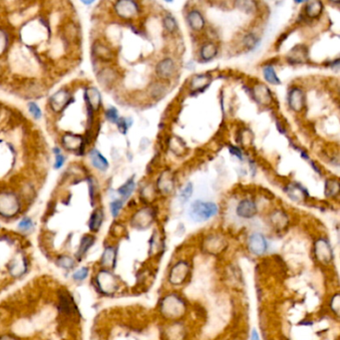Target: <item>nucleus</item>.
Wrapping results in <instances>:
<instances>
[{"instance_id":"obj_13","label":"nucleus","mask_w":340,"mask_h":340,"mask_svg":"<svg viewBox=\"0 0 340 340\" xmlns=\"http://www.w3.org/2000/svg\"><path fill=\"white\" fill-rule=\"evenodd\" d=\"M70 95L66 90H60L50 99V106L55 112L62 111L69 103Z\"/></svg>"},{"instance_id":"obj_1","label":"nucleus","mask_w":340,"mask_h":340,"mask_svg":"<svg viewBox=\"0 0 340 340\" xmlns=\"http://www.w3.org/2000/svg\"><path fill=\"white\" fill-rule=\"evenodd\" d=\"M219 212V207L213 202H204L201 200L195 201L190 209L189 216L194 222L202 223L209 221L211 218L215 217Z\"/></svg>"},{"instance_id":"obj_44","label":"nucleus","mask_w":340,"mask_h":340,"mask_svg":"<svg viewBox=\"0 0 340 340\" xmlns=\"http://www.w3.org/2000/svg\"><path fill=\"white\" fill-rule=\"evenodd\" d=\"M252 340H260L259 336H258V333H257V331L255 329H254L253 332H252Z\"/></svg>"},{"instance_id":"obj_42","label":"nucleus","mask_w":340,"mask_h":340,"mask_svg":"<svg viewBox=\"0 0 340 340\" xmlns=\"http://www.w3.org/2000/svg\"><path fill=\"white\" fill-rule=\"evenodd\" d=\"M114 257H115V254H114V251L113 249H107L104 253V256H103V259L106 263L108 262H112L114 260Z\"/></svg>"},{"instance_id":"obj_16","label":"nucleus","mask_w":340,"mask_h":340,"mask_svg":"<svg viewBox=\"0 0 340 340\" xmlns=\"http://www.w3.org/2000/svg\"><path fill=\"white\" fill-rule=\"evenodd\" d=\"M218 52H219V48L216 45V43L212 41H208L202 45L200 49V57L203 61L209 62L216 58V56L218 55Z\"/></svg>"},{"instance_id":"obj_30","label":"nucleus","mask_w":340,"mask_h":340,"mask_svg":"<svg viewBox=\"0 0 340 340\" xmlns=\"http://www.w3.org/2000/svg\"><path fill=\"white\" fill-rule=\"evenodd\" d=\"M193 191H194L193 184L192 183H188L184 187V189L181 191V194H180V201H181V203L186 204L189 201V199L192 197Z\"/></svg>"},{"instance_id":"obj_39","label":"nucleus","mask_w":340,"mask_h":340,"mask_svg":"<svg viewBox=\"0 0 340 340\" xmlns=\"http://www.w3.org/2000/svg\"><path fill=\"white\" fill-rule=\"evenodd\" d=\"M117 125H118V128H119L120 132H121V133H123V134H126L131 124H129V123H128L127 119H124V118H119V120H118V122H117Z\"/></svg>"},{"instance_id":"obj_20","label":"nucleus","mask_w":340,"mask_h":340,"mask_svg":"<svg viewBox=\"0 0 340 340\" xmlns=\"http://www.w3.org/2000/svg\"><path fill=\"white\" fill-rule=\"evenodd\" d=\"M63 146L67 150H81V145H82V137L80 136H75V135H64L62 139Z\"/></svg>"},{"instance_id":"obj_29","label":"nucleus","mask_w":340,"mask_h":340,"mask_svg":"<svg viewBox=\"0 0 340 340\" xmlns=\"http://www.w3.org/2000/svg\"><path fill=\"white\" fill-rule=\"evenodd\" d=\"M236 6L239 9H241L247 13H252L256 8V2H255V1H237Z\"/></svg>"},{"instance_id":"obj_14","label":"nucleus","mask_w":340,"mask_h":340,"mask_svg":"<svg viewBox=\"0 0 340 340\" xmlns=\"http://www.w3.org/2000/svg\"><path fill=\"white\" fill-rule=\"evenodd\" d=\"M188 271H189L188 264L186 262H179L172 269L171 274H170V280H171V282L174 284H180L187 277Z\"/></svg>"},{"instance_id":"obj_36","label":"nucleus","mask_w":340,"mask_h":340,"mask_svg":"<svg viewBox=\"0 0 340 340\" xmlns=\"http://www.w3.org/2000/svg\"><path fill=\"white\" fill-rule=\"evenodd\" d=\"M106 118L112 122V123H116L119 120V115H118V110L114 107H110L107 111H106Z\"/></svg>"},{"instance_id":"obj_21","label":"nucleus","mask_w":340,"mask_h":340,"mask_svg":"<svg viewBox=\"0 0 340 340\" xmlns=\"http://www.w3.org/2000/svg\"><path fill=\"white\" fill-rule=\"evenodd\" d=\"M86 99L88 100L89 107L93 110H97L101 105V95L96 88H90L87 90Z\"/></svg>"},{"instance_id":"obj_7","label":"nucleus","mask_w":340,"mask_h":340,"mask_svg":"<svg viewBox=\"0 0 340 340\" xmlns=\"http://www.w3.org/2000/svg\"><path fill=\"white\" fill-rule=\"evenodd\" d=\"M213 76L211 73L195 75L190 82V89L194 93H200L205 91L212 83Z\"/></svg>"},{"instance_id":"obj_32","label":"nucleus","mask_w":340,"mask_h":340,"mask_svg":"<svg viewBox=\"0 0 340 340\" xmlns=\"http://www.w3.org/2000/svg\"><path fill=\"white\" fill-rule=\"evenodd\" d=\"M271 221L275 226H284L287 223V218L285 216V214H283L280 211H276L273 213V215L271 216Z\"/></svg>"},{"instance_id":"obj_23","label":"nucleus","mask_w":340,"mask_h":340,"mask_svg":"<svg viewBox=\"0 0 340 340\" xmlns=\"http://www.w3.org/2000/svg\"><path fill=\"white\" fill-rule=\"evenodd\" d=\"M324 194L327 198H334L339 194V182L337 179H328L324 185Z\"/></svg>"},{"instance_id":"obj_25","label":"nucleus","mask_w":340,"mask_h":340,"mask_svg":"<svg viewBox=\"0 0 340 340\" xmlns=\"http://www.w3.org/2000/svg\"><path fill=\"white\" fill-rule=\"evenodd\" d=\"M94 51L96 53V57H98L104 61L110 60L112 58L111 50L101 43H98V44L96 43V45L94 46Z\"/></svg>"},{"instance_id":"obj_26","label":"nucleus","mask_w":340,"mask_h":340,"mask_svg":"<svg viewBox=\"0 0 340 340\" xmlns=\"http://www.w3.org/2000/svg\"><path fill=\"white\" fill-rule=\"evenodd\" d=\"M260 44V39L254 33H249L244 38V45L249 50H255Z\"/></svg>"},{"instance_id":"obj_11","label":"nucleus","mask_w":340,"mask_h":340,"mask_svg":"<svg viewBox=\"0 0 340 340\" xmlns=\"http://www.w3.org/2000/svg\"><path fill=\"white\" fill-rule=\"evenodd\" d=\"M315 255L318 258V260L322 262H329L332 259V250L330 248V245L325 240H319L315 244Z\"/></svg>"},{"instance_id":"obj_22","label":"nucleus","mask_w":340,"mask_h":340,"mask_svg":"<svg viewBox=\"0 0 340 340\" xmlns=\"http://www.w3.org/2000/svg\"><path fill=\"white\" fill-rule=\"evenodd\" d=\"M262 74L264 80L271 85H279L281 83L272 65H265L262 69Z\"/></svg>"},{"instance_id":"obj_9","label":"nucleus","mask_w":340,"mask_h":340,"mask_svg":"<svg viewBox=\"0 0 340 340\" xmlns=\"http://www.w3.org/2000/svg\"><path fill=\"white\" fill-rule=\"evenodd\" d=\"M257 213L256 204L249 199L243 200L237 207V215L243 219H253Z\"/></svg>"},{"instance_id":"obj_41","label":"nucleus","mask_w":340,"mask_h":340,"mask_svg":"<svg viewBox=\"0 0 340 340\" xmlns=\"http://www.w3.org/2000/svg\"><path fill=\"white\" fill-rule=\"evenodd\" d=\"M88 272H89V269L87 267H83L81 269H79L78 271H76L73 275V277L76 279V280H83L87 277L88 275Z\"/></svg>"},{"instance_id":"obj_19","label":"nucleus","mask_w":340,"mask_h":340,"mask_svg":"<svg viewBox=\"0 0 340 340\" xmlns=\"http://www.w3.org/2000/svg\"><path fill=\"white\" fill-rule=\"evenodd\" d=\"M323 12V4L321 1H309L305 6V14L308 18H318Z\"/></svg>"},{"instance_id":"obj_4","label":"nucleus","mask_w":340,"mask_h":340,"mask_svg":"<svg viewBox=\"0 0 340 340\" xmlns=\"http://www.w3.org/2000/svg\"><path fill=\"white\" fill-rule=\"evenodd\" d=\"M157 189L160 193L164 195L171 194L175 189V177L174 174L170 171V170H166L158 178L157 181Z\"/></svg>"},{"instance_id":"obj_6","label":"nucleus","mask_w":340,"mask_h":340,"mask_svg":"<svg viewBox=\"0 0 340 340\" xmlns=\"http://www.w3.org/2000/svg\"><path fill=\"white\" fill-rule=\"evenodd\" d=\"M253 97L255 102L262 106H267L272 102V94L264 84H256L253 88Z\"/></svg>"},{"instance_id":"obj_18","label":"nucleus","mask_w":340,"mask_h":340,"mask_svg":"<svg viewBox=\"0 0 340 340\" xmlns=\"http://www.w3.org/2000/svg\"><path fill=\"white\" fill-rule=\"evenodd\" d=\"M154 220V214L149 209H144L142 211H139L138 214H136L134 221L138 225L139 228H147L151 225V223Z\"/></svg>"},{"instance_id":"obj_28","label":"nucleus","mask_w":340,"mask_h":340,"mask_svg":"<svg viewBox=\"0 0 340 340\" xmlns=\"http://www.w3.org/2000/svg\"><path fill=\"white\" fill-rule=\"evenodd\" d=\"M103 212L101 210H96L90 220V229L92 231H98L103 222Z\"/></svg>"},{"instance_id":"obj_10","label":"nucleus","mask_w":340,"mask_h":340,"mask_svg":"<svg viewBox=\"0 0 340 340\" xmlns=\"http://www.w3.org/2000/svg\"><path fill=\"white\" fill-rule=\"evenodd\" d=\"M176 69L175 61L172 58H165L161 60L156 66V73L162 79L171 77Z\"/></svg>"},{"instance_id":"obj_12","label":"nucleus","mask_w":340,"mask_h":340,"mask_svg":"<svg viewBox=\"0 0 340 340\" xmlns=\"http://www.w3.org/2000/svg\"><path fill=\"white\" fill-rule=\"evenodd\" d=\"M187 22L189 26L196 32L202 31L206 26V20L203 14L197 9H193L187 14Z\"/></svg>"},{"instance_id":"obj_2","label":"nucleus","mask_w":340,"mask_h":340,"mask_svg":"<svg viewBox=\"0 0 340 340\" xmlns=\"http://www.w3.org/2000/svg\"><path fill=\"white\" fill-rule=\"evenodd\" d=\"M115 11L123 19H132L140 12V6L135 1H118L115 3Z\"/></svg>"},{"instance_id":"obj_37","label":"nucleus","mask_w":340,"mask_h":340,"mask_svg":"<svg viewBox=\"0 0 340 340\" xmlns=\"http://www.w3.org/2000/svg\"><path fill=\"white\" fill-rule=\"evenodd\" d=\"M111 213L113 217H117L123 207V201L122 200H116L111 203Z\"/></svg>"},{"instance_id":"obj_33","label":"nucleus","mask_w":340,"mask_h":340,"mask_svg":"<svg viewBox=\"0 0 340 340\" xmlns=\"http://www.w3.org/2000/svg\"><path fill=\"white\" fill-rule=\"evenodd\" d=\"M28 110L30 112V114L32 115V117L35 119V120H40L42 118V111L41 109L39 108V106L34 103V102H31L28 104Z\"/></svg>"},{"instance_id":"obj_40","label":"nucleus","mask_w":340,"mask_h":340,"mask_svg":"<svg viewBox=\"0 0 340 340\" xmlns=\"http://www.w3.org/2000/svg\"><path fill=\"white\" fill-rule=\"evenodd\" d=\"M32 227H33V223H32V221H31L30 219H28V218L23 219V220L19 223V229H20L21 231H24V232H27V231L31 230Z\"/></svg>"},{"instance_id":"obj_35","label":"nucleus","mask_w":340,"mask_h":340,"mask_svg":"<svg viewBox=\"0 0 340 340\" xmlns=\"http://www.w3.org/2000/svg\"><path fill=\"white\" fill-rule=\"evenodd\" d=\"M93 245V239L90 238V237H85L83 238L82 242H81V246H80V249H79V253L78 255H82L83 254H85L87 252V250Z\"/></svg>"},{"instance_id":"obj_34","label":"nucleus","mask_w":340,"mask_h":340,"mask_svg":"<svg viewBox=\"0 0 340 340\" xmlns=\"http://www.w3.org/2000/svg\"><path fill=\"white\" fill-rule=\"evenodd\" d=\"M54 153H55V164H54V168L55 169H60L64 163H65V156L61 153V150L59 148H55L54 149Z\"/></svg>"},{"instance_id":"obj_15","label":"nucleus","mask_w":340,"mask_h":340,"mask_svg":"<svg viewBox=\"0 0 340 340\" xmlns=\"http://www.w3.org/2000/svg\"><path fill=\"white\" fill-rule=\"evenodd\" d=\"M285 193L292 201H295V202L304 201L308 197L307 191L302 186L296 183H292L288 185L285 188Z\"/></svg>"},{"instance_id":"obj_3","label":"nucleus","mask_w":340,"mask_h":340,"mask_svg":"<svg viewBox=\"0 0 340 340\" xmlns=\"http://www.w3.org/2000/svg\"><path fill=\"white\" fill-rule=\"evenodd\" d=\"M290 109L296 113H300L305 107V94L302 89L293 87L289 90L287 97Z\"/></svg>"},{"instance_id":"obj_17","label":"nucleus","mask_w":340,"mask_h":340,"mask_svg":"<svg viewBox=\"0 0 340 340\" xmlns=\"http://www.w3.org/2000/svg\"><path fill=\"white\" fill-rule=\"evenodd\" d=\"M89 157L91 159V163L92 165L99 170V171H106V170L109 168V163L106 160V158L96 149H93L90 151L89 153Z\"/></svg>"},{"instance_id":"obj_27","label":"nucleus","mask_w":340,"mask_h":340,"mask_svg":"<svg viewBox=\"0 0 340 340\" xmlns=\"http://www.w3.org/2000/svg\"><path fill=\"white\" fill-rule=\"evenodd\" d=\"M163 25H164V28L169 33H174L178 30V22H177L176 18L172 15H166L164 17Z\"/></svg>"},{"instance_id":"obj_31","label":"nucleus","mask_w":340,"mask_h":340,"mask_svg":"<svg viewBox=\"0 0 340 340\" xmlns=\"http://www.w3.org/2000/svg\"><path fill=\"white\" fill-rule=\"evenodd\" d=\"M170 147H171V150L175 153V154H181L182 152H184V150L186 149L185 144L182 142V140H180L179 138H173L172 142L170 143Z\"/></svg>"},{"instance_id":"obj_8","label":"nucleus","mask_w":340,"mask_h":340,"mask_svg":"<svg viewBox=\"0 0 340 340\" xmlns=\"http://www.w3.org/2000/svg\"><path fill=\"white\" fill-rule=\"evenodd\" d=\"M286 58L290 64H304L308 60V49L304 45H297L288 52Z\"/></svg>"},{"instance_id":"obj_24","label":"nucleus","mask_w":340,"mask_h":340,"mask_svg":"<svg viewBox=\"0 0 340 340\" xmlns=\"http://www.w3.org/2000/svg\"><path fill=\"white\" fill-rule=\"evenodd\" d=\"M135 187H136V184H135V180H134V177H132L131 179H129L123 186H121L119 189H118V193L122 196V198L124 200L128 199L132 193L134 192L135 190Z\"/></svg>"},{"instance_id":"obj_38","label":"nucleus","mask_w":340,"mask_h":340,"mask_svg":"<svg viewBox=\"0 0 340 340\" xmlns=\"http://www.w3.org/2000/svg\"><path fill=\"white\" fill-rule=\"evenodd\" d=\"M8 44V36L4 31L0 30V54L6 49V46Z\"/></svg>"},{"instance_id":"obj_43","label":"nucleus","mask_w":340,"mask_h":340,"mask_svg":"<svg viewBox=\"0 0 340 340\" xmlns=\"http://www.w3.org/2000/svg\"><path fill=\"white\" fill-rule=\"evenodd\" d=\"M230 152H231V154H233L236 157H238L240 160H243V152L238 147L230 146Z\"/></svg>"},{"instance_id":"obj_5","label":"nucleus","mask_w":340,"mask_h":340,"mask_svg":"<svg viewBox=\"0 0 340 340\" xmlns=\"http://www.w3.org/2000/svg\"><path fill=\"white\" fill-rule=\"evenodd\" d=\"M249 249L251 253L256 255H263L267 250V242L263 235L259 233L253 234L249 239Z\"/></svg>"}]
</instances>
